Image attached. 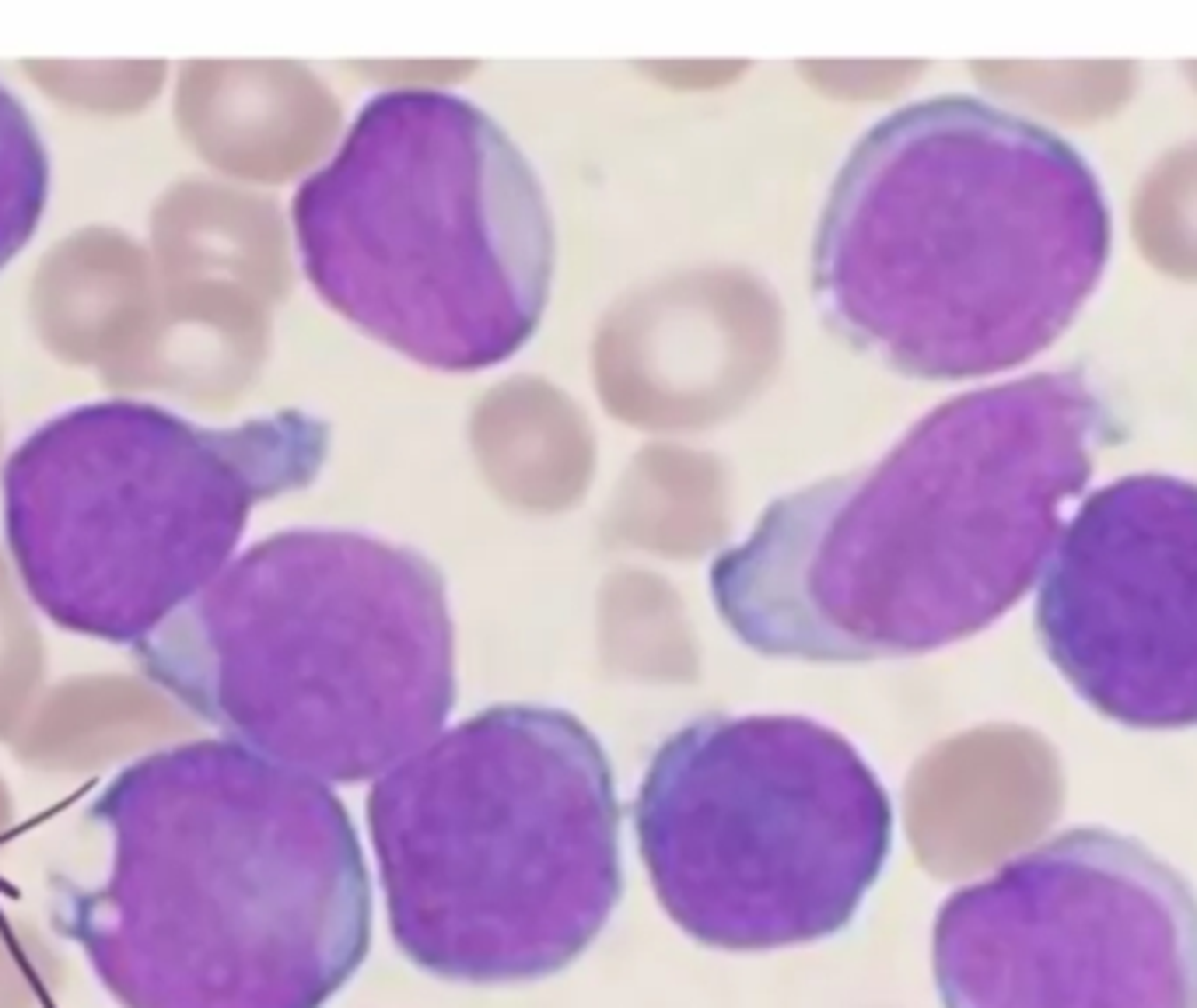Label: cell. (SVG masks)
<instances>
[{"instance_id":"obj_1","label":"cell","mask_w":1197,"mask_h":1008,"mask_svg":"<svg viewBox=\"0 0 1197 1008\" xmlns=\"http://www.w3.org/2000/svg\"><path fill=\"white\" fill-rule=\"evenodd\" d=\"M1117 413L1079 368L928 410L882 459L767 504L707 592L756 655L917 659L998 623L1043 574Z\"/></svg>"},{"instance_id":"obj_2","label":"cell","mask_w":1197,"mask_h":1008,"mask_svg":"<svg viewBox=\"0 0 1197 1008\" xmlns=\"http://www.w3.org/2000/svg\"><path fill=\"white\" fill-rule=\"evenodd\" d=\"M1113 211L1057 130L977 95L886 112L837 168L812 301L858 354L917 382L1047 354L1110 267Z\"/></svg>"},{"instance_id":"obj_3","label":"cell","mask_w":1197,"mask_h":1008,"mask_svg":"<svg viewBox=\"0 0 1197 1008\" xmlns=\"http://www.w3.org/2000/svg\"><path fill=\"white\" fill-rule=\"evenodd\" d=\"M106 865L53 928L119 1008H323L371 946V883L330 784L228 739L155 749L88 805Z\"/></svg>"},{"instance_id":"obj_4","label":"cell","mask_w":1197,"mask_h":1008,"mask_svg":"<svg viewBox=\"0 0 1197 1008\" xmlns=\"http://www.w3.org/2000/svg\"><path fill=\"white\" fill-rule=\"evenodd\" d=\"M133 655L228 742L323 784L379 781L459 693L445 574L357 529L252 543Z\"/></svg>"},{"instance_id":"obj_5","label":"cell","mask_w":1197,"mask_h":1008,"mask_svg":"<svg viewBox=\"0 0 1197 1008\" xmlns=\"http://www.w3.org/2000/svg\"><path fill=\"white\" fill-rule=\"evenodd\" d=\"M364 816L396 949L449 984L568 970L624 893L617 778L564 708L462 718L371 784Z\"/></svg>"},{"instance_id":"obj_6","label":"cell","mask_w":1197,"mask_h":1008,"mask_svg":"<svg viewBox=\"0 0 1197 1008\" xmlns=\"http://www.w3.org/2000/svg\"><path fill=\"white\" fill-rule=\"evenodd\" d=\"M291 224L312 291L399 357L449 375L512 361L557 270L547 189L512 133L438 88L371 95Z\"/></svg>"},{"instance_id":"obj_7","label":"cell","mask_w":1197,"mask_h":1008,"mask_svg":"<svg viewBox=\"0 0 1197 1008\" xmlns=\"http://www.w3.org/2000/svg\"><path fill=\"white\" fill-rule=\"evenodd\" d=\"M333 428L312 410L196 424L144 399L77 403L4 462L18 581L60 630L137 648L231 560L259 504L312 487Z\"/></svg>"},{"instance_id":"obj_8","label":"cell","mask_w":1197,"mask_h":1008,"mask_svg":"<svg viewBox=\"0 0 1197 1008\" xmlns=\"http://www.w3.org/2000/svg\"><path fill=\"white\" fill-rule=\"evenodd\" d=\"M630 812L655 900L722 952L841 935L893 851L882 778L805 715L686 722L651 753Z\"/></svg>"},{"instance_id":"obj_9","label":"cell","mask_w":1197,"mask_h":1008,"mask_svg":"<svg viewBox=\"0 0 1197 1008\" xmlns=\"http://www.w3.org/2000/svg\"><path fill=\"white\" fill-rule=\"evenodd\" d=\"M942 1008H1197V890L1155 851L1075 827L946 896Z\"/></svg>"},{"instance_id":"obj_10","label":"cell","mask_w":1197,"mask_h":1008,"mask_svg":"<svg viewBox=\"0 0 1197 1008\" xmlns=\"http://www.w3.org/2000/svg\"><path fill=\"white\" fill-rule=\"evenodd\" d=\"M1043 655L1099 718L1197 728V484L1128 473L1072 511L1036 592Z\"/></svg>"},{"instance_id":"obj_11","label":"cell","mask_w":1197,"mask_h":1008,"mask_svg":"<svg viewBox=\"0 0 1197 1008\" xmlns=\"http://www.w3.org/2000/svg\"><path fill=\"white\" fill-rule=\"evenodd\" d=\"M53 162L28 106L0 81V270L25 252L50 207Z\"/></svg>"},{"instance_id":"obj_12","label":"cell","mask_w":1197,"mask_h":1008,"mask_svg":"<svg viewBox=\"0 0 1197 1008\" xmlns=\"http://www.w3.org/2000/svg\"><path fill=\"white\" fill-rule=\"evenodd\" d=\"M18 946L0 935V1008H36L39 984H36V966L32 959L18 956Z\"/></svg>"}]
</instances>
